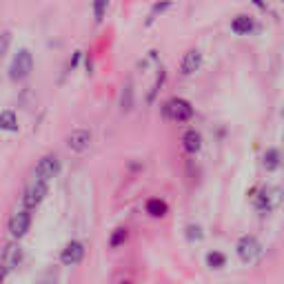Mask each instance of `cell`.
Masks as SVG:
<instances>
[{"mask_svg": "<svg viewBox=\"0 0 284 284\" xmlns=\"http://www.w3.org/2000/svg\"><path fill=\"white\" fill-rule=\"evenodd\" d=\"M282 142H284V134H282Z\"/></svg>", "mask_w": 284, "mask_h": 284, "instance_id": "cell-30", "label": "cell"}, {"mask_svg": "<svg viewBox=\"0 0 284 284\" xmlns=\"http://www.w3.org/2000/svg\"><path fill=\"white\" fill-rule=\"evenodd\" d=\"M58 173H60V160H58V155H53V153L40 158V162L36 165V178L45 180V182L58 178Z\"/></svg>", "mask_w": 284, "mask_h": 284, "instance_id": "cell-7", "label": "cell"}, {"mask_svg": "<svg viewBox=\"0 0 284 284\" xmlns=\"http://www.w3.org/2000/svg\"><path fill=\"white\" fill-rule=\"evenodd\" d=\"M80 58H82V51H76V53H74V60H71L69 67H71V69H76V67H78V62H80Z\"/></svg>", "mask_w": 284, "mask_h": 284, "instance_id": "cell-25", "label": "cell"}, {"mask_svg": "<svg viewBox=\"0 0 284 284\" xmlns=\"http://www.w3.org/2000/svg\"><path fill=\"white\" fill-rule=\"evenodd\" d=\"M0 131H18V118L11 109L0 113Z\"/></svg>", "mask_w": 284, "mask_h": 284, "instance_id": "cell-16", "label": "cell"}, {"mask_svg": "<svg viewBox=\"0 0 284 284\" xmlns=\"http://www.w3.org/2000/svg\"><path fill=\"white\" fill-rule=\"evenodd\" d=\"M29 227H31V213H29V209H18L14 215L9 217V233H11V238H16V240H20V238H25L27 231H29Z\"/></svg>", "mask_w": 284, "mask_h": 284, "instance_id": "cell-5", "label": "cell"}, {"mask_svg": "<svg viewBox=\"0 0 284 284\" xmlns=\"http://www.w3.org/2000/svg\"><path fill=\"white\" fill-rule=\"evenodd\" d=\"M9 42H11V34L9 31H5V34H0V58L7 53L9 49Z\"/></svg>", "mask_w": 284, "mask_h": 284, "instance_id": "cell-24", "label": "cell"}, {"mask_svg": "<svg viewBox=\"0 0 284 284\" xmlns=\"http://www.w3.org/2000/svg\"><path fill=\"white\" fill-rule=\"evenodd\" d=\"M67 147L69 151H74V153H82V151L89 149V144H91V131L87 129H74L71 134L67 136Z\"/></svg>", "mask_w": 284, "mask_h": 284, "instance_id": "cell-8", "label": "cell"}, {"mask_svg": "<svg viewBox=\"0 0 284 284\" xmlns=\"http://www.w3.org/2000/svg\"><path fill=\"white\" fill-rule=\"evenodd\" d=\"M235 253H238V258L242 260L244 264L256 262L260 258V253H262V244H260V240L256 235H242V238L238 240V244H235Z\"/></svg>", "mask_w": 284, "mask_h": 284, "instance_id": "cell-4", "label": "cell"}, {"mask_svg": "<svg viewBox=\"0 0 284 284\" xmlns=\"http://www.w3.org/2000/svg\"><path fill=\"white\" fill-rule=\"evenodd\" d=\"M280 202H282L280 186H262V189L258 191V196H253V204H256V209L260 213H269V211L277 209Z\"/></svg>", "mask_w": 284, "mask_h": 284, "instance_id": "cell-2", "label": "cell"}, {"mask_svg": "<svg viewBox=\"0 0 284 284\" xmlns=\"http://www.w3.org/2000/svg\"><path fill=\"white\" fill-rule=\"evenodd\" d=\"M253 5H256V7L260 9V11H267V3H264V0H251Z\"/></svg>", "mask_w": 284, "mask_h": 284, "instance_id": "cell-26", "label": "cell"}, {"mask_svg": "<svg viewBox=\"0 0 284 284\" xmlns=\"http://www.w3.org/2000/svg\"><path fill=\"white\" fill-rule=\"evenodd\" d=\"M280 3H284V0H280Z\"/></svg>", "mask_w": 284, "mask_h": 284, "instance_id": "cell-31", "label": "cell"}, {"mask_svg": "<svg viewBox=\"0 0 284 284\" xmlns=\"http://www.w3.org/2000/svg\"><path fill=\"white\" fill-rule=\"evenodd\" d=\"M165 116L173 122H186L193 118V107L184 98H171L165 102Z\"/></svg>", "mask_w": 284, "mask_h": 284, "instance_id": "cell-3", "label": "cell"}, {"mask_svg": "<svg viewBox=\"0 0 284 284\" xmlns=\"http://www.w3.org/2000/svg\"><path fill=\"white\" fill-rule=\"evenodd\" d=\"M262 165L267 171H277L282 167V153L277 149H267L262 155Z\"/></svg>", "mask_w": 284, "mask_h": 284, "instance_id": "cell-14", "label": "cell"}, {"mask_svg": "<svg viewBox=\"0 0 284 284\" xmlns=\"http://www.w3.org/2000/svg\"><path fill=\"white\" fill-rule=\"evenodd\" d=\"M184 233H186V238L189 240H200L204 238V233H202V227L200 225H186V229H184Z\"/></svg>", "mask_w": 284, "mask_h": 284, "instance_id": "cell-22", "label": "cell"}, {"mask_svg": "<svg viewBox=\"0 0 284 284\" xmlns=\"http://www.w3.org/2000/svg\"><path fill=\"white\" fill-rule=\"evenodd\" d=\"M231 31L235 36H249L256 31V20H253L251 16H244V14L235 16L231 20Z\"/></svg>", "mask_w": 284, "mask_h": 284, "instance_id": "cell-11", "label": "cell"}, {"mask_svg": "<svg viewBox=\"0 0 284 284\" xmlns=\"http://www.w3.org/2000/svg\"><path fill=\"white\" fill-rule=\"evenodd\" d=\"M122 284H131V282H122Z\"/></svg>", "mask_w": 284, "mask_h": 284, "instance_id": "cell-29", "label": "cell"}, {"mask_svg": "<svg viewBox=\"0 0 284 284\" xmlns=\"http://www.w3.org/2000/svg\"><path fill=\"white\" fill-rule=\"evenodd\" d=\"M182 147H184L186 153H193V155H196L198 151L202 149V136L198 134L196 129H189V131H186V134L182 136Z\"/></svg>", "mask_w": 284, "mask_h": 284, "instance_id": "cell-13", "label": "cell"}, {"mask_svg": "<svg viewBox=\"0 0 284 284\" xmlns=\"http://www.w3.org/2000/svg\"><path fill=\"white\" fill-rule=\"evenodd\" d=\"M144 209H147V213L151 217H165L167 215V202L160 200V198H151V200H147V204H144Z\"/></svg>", "mask_w": 284, "mask_h": 284, "instance_id": "cell-15", "label": "cell"}, {"mask_svg": "<svg viewBox=\"0 0 284 284\" xmlns=\"http://www.w3.org/2000/svg\"><path fill=\"white\" fill-rule=\"evenodd\" d=\"M107 7H109V0H93V20L96 22H102V18L107 14Z\"/></svg>", "mask_w": 284, "mask_h": 284, "instance_id": "cell-20", "label": "cell"}, {"mask_svg": "<svg viewBox=\"0 0 284 284\" xmlns=\"http://www.w3.org/2000/svg\"><path fill=\"white\" fill-rule=\"evenodd\" d=\"M200 67H202V53H200V49H189L182 56V62H180V74H182V76H193Z\"/></svg>", "mask_w": 284, "mask_h": 284, "instance_id": "cell-10", "label": "cell"}, {"mask_svg": "<svg viewBox=\"0 0 284 284\" xmlns=\"http://www.w3.org/2000/svg\"><path fill=\"white\" fill-rule=\"evenodd\" d=\"M282 118H284V107H282Z\"/></svg>", "mask_w": 284, "mask_h": 284, "instance_id": "cell-28", "label": "cell"}, {"mask_svg": "<svg viewBox=\"0 0 284 284\" xmlns=\"http://www.w3.org/2000/svg\"><path fill=\"white\" fill-rule=\"evenodd\" d=\"M120 107H122V111H129V109L134 107V89H131V84L124 87L122 98H120Z\"/></svg>", "mask_w": 284, "mask_h": 284, "instance_id": "cell-21", "label": "cell"}, {"mask_svg": "<svg viewBox=\"0 0 284 284\" xmlns=\"http://www.w3.org/2000/svg\"><path fill=\"white\" fill-rule=\"evenodd\" d=\"M20 260H22V249H20V246H18V244H7V246H5L3 260H0V262L5 264V269L14 271L18 264H20Z\"/></svg>", "mask_w": 284, "mask_h": 284, "instance_id": "cell-12", "label": "cell"}, {"mask_svg": "<svg viewBox=\"0 0 284 284\" xmlns=\"http://www.w3.org/2000/svg\"><path fill=\"white\" fill-rule=\"evenodd\" d=\"M171 5H173L171 0H162V3H155V5H153V9H151V14H149L147 25H151V22L155 20V16H158V14H165L167 9H171Z\"/></svg>", "mask_w": 284, "mask_h": 284, "instance_id": "cell-19", "label": "cell"}, {"mask_svg": "<svg viewBox=\"0 0 284 284\" xmlns=\"http://www.w3.org/2000/svg\"><path fill=\"white\" fill-rule=\"evenodd\" d=\"M7 273H9V271L5 269V264H3V262H0V282L5 280V275H7Z\"/></svg>", "mask_w": 284, "mask_h": 284, "instance_id": "cell-27", "label": "cell"}, {"mask_svg": "<svg viewBox=\"0 0 284 284\" xmlns=\"http://www.w3.org/2000/svg\"><path fill=\"white\" fill-rule=\"evenodd\" d=\"M84 258V244L78 242V240H71V242L65 246L62 253H60V262L65 267H74V264H80Z\"/></svg>", "mask_w": 284, "mask_h": 284, "instance_id": "cell-9", "label": "cell"}, {"mask_svg": "<svg viewBox=\"0 0 284 284\" xmlns=\"http://www.w3.org/2000/svg\"><path fill=\"white\" fill-rule=\"evenodd\" d=\"M207 264L211 269H222V267H227V256L220 251H211L207 256Z\"/></svg>", "mask_w": 284, "mask_h": 284, "instance_id": "cell-17", "label": "cell"}, {"mask_svg": "<svg viewBox=\"0 0 284 284\" xmlns=\"http://www.w3.org/2000/svg\"><path fill=\"white\" fill-rule=\"evenodd\" d=\"M34 71V56L29 49H20L11 60V67H9V78L14 82H22L31 76Z\"/></svg>", "mask_w": 284, "mask_h": 284, "instance_id": "cell-1", "label": "cell"}, {"mask_svg": "<svg viewBox=\"0 0 284 284\" xmlns=\"http://www.w3.org/2000/svg\"><path fill=\"white\" fill-rule=\"evenodd\" d=\"M127 238H129V231H127V229H116L113 235L109 238V246H111V249H118L120 244L127 242Z\"/></svg>", "mask_w": 284, "mask_h": 284, "instance_id": "cell-18", "label": "cell"}, {"mask_svg": "<svg viewBox=\"0 0 284 284\" xmlns=\"http://www.w3.org/2000/svg\"><path fill=\"white\" fill-rule=\"evenodd\" d=\"M45 196H47V182H45V180H40V178H36L34 182L25 189L22 204H25L27 209H36L42 200H45Z\"/></svg>", "mask_w": 284, "mask_h": 284, "instance_id": "cell-6", "label": "cell"}, {"mask_svg": "<svg viewBox=\"0 0 284 284\" xmlns=\"http://www.w3.org/2000/svg\"><path fill=\"white\" fill-rule=\"evenodd\" d=\"M165 78H167V74H165V69H160V74H158V80H155V84H153V89H151V93H149V102H153V98H155V93H158V89L162 87V82H165Z\"/></svg>", "mask_w": 284, "mask_h": 284, "instance_id": "cell-23", "label": "cell"}]
</instances>
